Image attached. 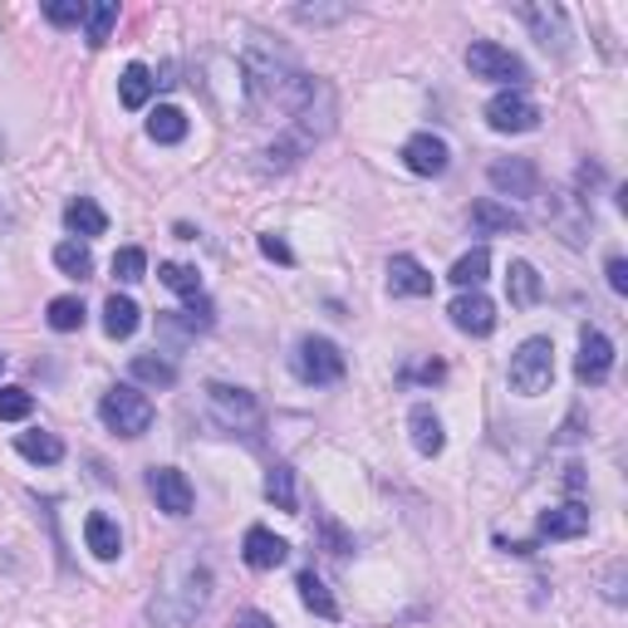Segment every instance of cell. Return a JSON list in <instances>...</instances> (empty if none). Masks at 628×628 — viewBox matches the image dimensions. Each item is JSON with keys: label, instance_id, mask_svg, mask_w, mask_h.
I'll return each instance as SVG.
<instances>
[{"label": "cell", "instance_id": "d6986e66", "mask_svg": "<svg viewBox=\"0 0 628 628\" xmlns=\"http://www.w3.org/2000/svg\"><path fill=\"white\" fill-rule=\"evenodd\" d=\"M471 226L487 231V236H511V231H525V222L511 212V206H501L496 196H481L477 206H471Z\"/></svg>", "mask_w": 628, "mask_h": 628}, {"label": "cell", "instance_id": "7bdbcfd3", "mask_svg": "<svg viewBox=\"0 0 628 628\" xmlns=\"http://www.w3.org/2000/svg\"><path fill=\"white\" fill-rule=\"evenodd\" d=\"M10 222V212H6V206H0V226H6Z\"/></svg>", "mask_w": 628, "mask_h": 628}, {"label": "cell", "instance_id": "9c48e42d", "mask_svg": "<svg viewBox=\"0 0 628 628\" xmlns=\"http://www.w3.org/2000/svg\"><path fill=\"white\" fill-rule=\"evenodd\" d=\"M487 124L496 128V134H531V128L540 124V108L521 89H505L487 104Z\"/></svg>", "mask_w": 628, "mask_h": 628}, {"label": "cell", "instance_id": "d590c367", "mask_svg": "<svg viewBox=\"0 0 628 628\" xmlns=\"http://www.w3.org/2000/svg\"><path fill=\"white\" fill-rule=\"evenodd\" d=\"M45 20H50V25H60V30H74V25L89 20V6H84V0H50Z\"/></svg>", "mask_w": 628, "mask_h": 628}, {"label": "cell", "instance_id": "4316f807", "mask_svg": "<svg viewBox=\"0 0 628 628\" xmlns=\"http://www.w3.org/2000/svg\"><path fill=\"white\" fill-rule=\"evenodd\" d=\"M487 270H491V251H487V246H471L467 256H461L457 266L447 270V280L457 285V290H481V280H487Z\"/></svg>", "mask_w": 628, "mask_h": 628}, {"label": "cell", "instance_id": "f35d334b", "mask_svg": "<svg viewBox=\"0 0 628 628\" xmlns=\"http://www.w3.org/2000/svg\"><path fill=\"white\" fill-rule=\"evenodd\" d=\"M260 256L275 260V266H295V251H290V241H285V236H275V231H266V236H260Z\"/></svg>", "mask_w": 628, "mask_h": 628}, {"label": "cell", "instance_id": "7402d4cb", "mask_svg": "<svg viewBox=\"0 0 628 628\" xmlns=\"http://www.w3.org/2000/svg\"><path fill=\"white\" fill-rule=\"evenodd\" d=\"M84 540H89V550L98 560H118L124 555V535H118V521L104 511H94L89 521H84Z\"/></svg>", "mask_w": 628, "mask_h": 628}, {"label": "cell", "instance_id": "7a4b0ae2", "mask_svg": "<svg viewBox=\"0 0 628 628\" xmlns=\"http://www.w3.org/2000/svg\"><path fill=\"white\" fill-rule=\"evenodd\" d=\"M178 575H182V584L152 594V604H148L152 628H192V619L206 609V599H212V575H206L202 565H182Z\"/></svg>", "mask_w": 628, "mask_h": 628}, {"label": "cell", "instance_id": "ab89813d", "mask_svg": "<svg viewBox=\"0 0 628 628\" xmlns=\"http://www.w3.org/2000/svg\"><path fill=\"white\" fill-rule=\"evenodd\" d=\"M319 531H324V545H329V555H349V550H354V540H349L344 531H339L334 521H319Z\"/></svg>", "mask_w": 628, "mask_h": 628}, {"label": "cell", "instance_id": "484cf974", "mask_svg": "<svg viewBox=\"0 0 628 628\" xmlns=\"http://www.w3.org/2000/svg\"><path fill=\"white\" fill-rule=\"evenodd\" d=\"M266 501L275 505V511H285V515H300V496H295V471L285 467V461H275V467L266 471Z\"/></svg>", "mask_w": 628, "mask_h": 628}, {"label": "cell", "instance_id": "8992f818", "mask_svg": "<svg viewBox=\"0 0 628 628\" xmlns=\"http://www.w3.org/2000/svg\"><path fill=\"white\" fill-rule=\"evenodd\" d=\"M206 407H212V423L222 433H256L260 427V403L256 393L231 388V383H212L206 388Z\"/></svg>", "mask_w": 628, "mask_h": 628}, {"label": "cell", "instance_id": "f1b7e54d", "mask_svg": "<svg viewBox=\"0 0 628 628\" xmlns=\"http://www.w3.org/2000/svg\"><path fill=\"white\" fill-rule=\"evenodd\" d=\"M148 138H152V142H162V148L182 142V138H187V114H182V108H172V104L152 108V118H148Z\"/></svg>", "mask_w": 628, "mask_h": 628}, {"label": "cell", "instance_id": "603a6c76", "mask_svg": "<svg viewBox=\"0 0 628 628\" xmlns=\"http://www.w3.org/2000/svg\"><path fill=\"white\" fill-rule=\"evenodd\" d=\"M64 226H70L74 236L89 241V236H104L108 231V216H104V206H98L94 196H79V202L64 206Z\"/></svg>", "mask_w": 628, "mask_h": 628}, {"label": "cell", "instance_id": "9a60e30c", "mask_svg": "<svg viewBox=\"0 0 628 628\" xmlns=\"http://www.w3.org/2000/svg\"><path fill=\"white\" fill-rule=\"evenodd\" d=\"M589 531V511L584 505H550V511H540V521H535V535L540 540H575Z\"/></svg>", "mask_w": 628, "mask_h": 628}, {"label": "cell", "instance_id": "8d00e7d4", "mask_svg": "<svg viewBox=\"0 0 628 628\" xmlns=\"http://www.w3.org/2000/svg\"><path fill=\"white\" fill-rule=\"evenodd\" d=\"M35 413V398L25 388H0V423H25Z\"/></svg>", "mask_w": 628, "mask_h": 628}, {"label": "cell", "instance_id": "30bf717a", "mask_svg": "<svg viewBox=\"0 0 628 628\" xmlns=\"http://www.w3.org/2000/svg\"><path fill=\"white\" fill-rule=\"evenodd\" d=\"M447 162H451V152L437 134H413L403 142V168L413 172V178H443Z\"/></svg>", "mask_w": 628, "mask_h": 628}, {"label": "cell", "instance_id": "44dd1931", "mask_svg": "<svg viewBox=\"0 0 628 628\" xmlns=\"http://www.w3.org/2000/svg\"><path fill=\"white\" fill-rule=\"evenodd\" d=\"M138 324H142L138 305L128 300V295H108V300H104V334L108 339H134Z\"/></svg>", "mask_w": 628, "mask_h": 628}, {"label": "cell", "instance_id": "f6af8a7d", "mask_svg": "<svg viewBox=\"0 0 628 628\" xmlns=\"http://www.w3.org/2000/svg\"><path fill=\"white\" fill-rule=\"evenodd\" d=\"M0 369H6V354H0Z\"/></svg>", "mask_w": 628, "mask_h": 628}, {"label": "cell", "instance_id": "e575fe53", "mask_svg": "<svg viewBox=\"0 0 628 628\" xmlns=\"http://www.w3.org/2000/svg\"><path fill=\"white\" fill-rule=\"evenodd\" d=\"M142 275H148V251L142 246H124L114 256V280H124V285H138Z\"/></svg>", "mask_w": 628, "mask_h": 628}, {"label": "cell", "instance_id": "836d02e7", "mask_svg": "<svg viewBox=\"0 0 628 628\" xmlns=\"http://www.w3.org/2000/svg\"><path fill=\"white\" fill-rule=\"evenodd\" d=\"M158 280L168 285V290L187 295V300H192V295H202V275H196L192 266H178V260H162V266H158Z\"/></svg>", "mask_w": 628, "mask_h": 628}, {"label": "cell", "instance_id": "1f68e13d", "mask_svg": "<svg viewBox=\"0 0 628 628\" xmlns=\"http://www.w3.org/2000/svg\"><path fill=\"white\" fill-rule=\"evenodd\" d=\"M134 379L148 383V388H172V383H178V369H172L162 354H138L134 359Z\"/></svg>", "mask_w": 628, "mask_h": 628}, {"label": "cell", "instance_id": "4fadbf2b", "mask_svg": "<svg viewBox=\"0 0 628 628\" xmlns=\"http://www.w3.org/2000/svg\"><path fill=\"white\" fill-rule=\"evenodd\" d=\"M487 178H491V187H496L501 196H535V192H540V172H535L525 158H501V162H491Z\"/></svg>", "mask_w": 628, "mask_h": 628}, {"label": "cell", "instance_id": "cb8c5ba5", "mask_svg": "<svg viewBox=\"0 0 628 628\" xmlns=\"http://www.w3.org/2000/svg\"><path fill=\"white\" fill-rule=\"evenodd\" d=\"M152 89H158V74H152L148 64H128V70L118 74V98H124V108H148Z\"/></svg>", "mask_w": 628, "mask_h": 628}, {"label": "cell", "instance_id": "b9f144b4", "mask_svg": "<svg viewBox=\"0 0 628 628\" xmlns=\"http://www.w3.org/2000/svg\"><path fill=\"white\" fill-rule=\"evenodd\" d=\"M604 275H609V290H614V295H628V260H624V256H609Z\"/></svg>", "mask_w": 628, "mask_h": 628}, {"label": "cell", "instance_id": "3957f363", "mask_svg": "<svg viewBox=\"0 0 628 628\" xmlns=\"http://www.w3.org/2000/svg\"><path fill=\"white\" fill-rule=\"evenodd\" d=\"M550 383H555V344L545 334H531L511 354V388L521 398H540V393H550Z\"/></svg>", "mask_w": 628, "mask_h": 628}, {"label": "cell", "instance_id": "f546056e", "mask_svg": "<svg viewBox=\"0 0 628 628\" xmlns=\"http://www.w3.org/2000/svg\"><path fill=\"white\" fill-rule=\"evenodd\" d=\"M54 266L70 275V280H89L94 275V251L84 246V241H60V246H54Z\"/></svg>", "mask_w": 628, "mask_h": 628}, {"label": "cell", "instance_id": "5b68a950", "mask_svg": "<svg viewBox=\"0 0 628 628\" xmlns=\"http://www.w3.org/2000/svg\"><path fill=\"white\" fill-rule=\"evenodd\" d=\"M295 379L310 383V388H324V383L344 379V354H339L334 339L305 334L300 344H295Z\"/></svg>", "mask_w": 628, "mask_h": 628}, {"label": "cell", "instance_id": "74e56055", "mask_svg": "<svg viewBox=\"0 0 628 628\" xmlns=\"http://www.w3.org/2000/svg\"><path fill=\"white\" fill-rule=\"evenodd\" d=\"M349 6H300L295 10V20L300 25H334V20H344Z\"/></svg>", "mask_w": 628, "mask_h": 628}, {"label": "cell", "instance_id": "ba28073f", "mask_svg": "<svg viewBox=\"0 0 628 628\" xmlns=\"http://www.w3.org/2000/svg\"><path fill=\"white\" fill-rule=\"evenodd\" d=\"M614 373V344L604 329H579V359H575V379L589 383V388H599L604 379Z\"/></svg>", "mask_w": 628, "mask_h": 628}, {"label": "cell", "instance_id": "6da1fadb", "mask_svg": "<svg viewBox=\"0 0 628 628\" xmlns=\"http://www.w3.org/2000/svg\"><path fill=\"white\" fill-rule=\"evenodd\" d=\"M241 70H246L251 104L275 108V114H300V104L315 89V74H305L290 54L270 50V45H251L246 54H241Z\"/></svg>", "mask_w": 628, "mask_h": 628}, {"label": "cell", "instance_id": "60d3db41", "mask_svg": "<svg viewBox=\"0 0 628 628\" xmlns=\"http://www.w3.org/2000/svg\"><path fill=\"white\" fill-rule=\"evenodd\" d=\"M226 628H275V619L270 614H260V609H236Z\"/></svg>", "mask_w": 628, "mask_h": 628}, {"label": "cell", "instance_id": "5bb4252c", "mask_svg": "<svg viewBox=\"0 0 628 628\" xmlns=\"http://www.w3.org/2000/svg\"><path fill=\"white\" fill-rule=\"evenodd\" d=\"M241 555H246L251 570H280L290 560V545L275 531H266V525H251L246 540H241Z\"/></svg>", "mask_w": 628, "mask_h": 628}, {"label": "cell", "instance_id": "e0dca14e", "mask_svg": "<svg viewBox=\"0 0 628 628\" xmlns=\"http://www.w3.org/2000/svg\"><path fill=\"white\" fill-rule=\"evenodd\" d=\"M388 290L407 295V300H427V295H433V275L417 266L413 256H393L388 260Z\"/></svg>", "mask_w": 628, "mask_h": 628}, {"label": "cell", "instance_id": "d4e9b609", "mask_svg": "<svg viewBox=\"0 0 628 628\" xmlns=\"http://www.w3.org/2000/svg\"><path fill=\"white\" fill-rule=\"evenodd\" d=\"M295 589H300V604L319 619H339V604L334 594H329V584L315 575V570H300V579H295Z\"/></svg>", "mask_w": 628, "mask_h": 628}, {"label": "cell", "instance_id": "d6a6232c", "mask_svg": "<svg viewBox=\"0 0 628 628\" xmlns=\"http://www.w3.org/2000/svg\"><path fill=\"white\" fill-rule=\"evenodd\" d=\"M84 25H89V50H104L118 25V6L114 0H98V6H89V20H84Z\"/></svg>", "mask_w": 628, "mask_h": 628}, {"label": "cell", "instance_id": "2e32d148", "mask_svg": "<svg viewBox=\"0 0 628 628\" xmlns=\"http://www.w3.org/2000/svg\"><path fill=\"white\" fill-rule=\"evenodd\" d=\"M515 15L525 20V25L535 30V40L540 45H555V50H565V40H570V30H565V10L560 6H515Z\"/></svg>", "mask_w": 628, "mask_h": 628}, {"label": "cell", "instance_id": "4dcf8cb0", "mask_svg": "<svg viewBox=\"0 0 628 628\" xmlns=\"http://www.w3.org/2000/svg\"><path fill=\"white\" fill-rule=\"evenodd\" d=\"M45 319L54 334H74V329H84V300L79 295H60V300H50Z\"/></svg>", "mask_w": 628, "mask_h": 628}, {"label": "cell", "instance_id": "ac0fdd59", "mask_svg": "<svg viewBox=\"0 0 628 628\" xmlns=\"http://www.w3.org/2000/svg\"><path fill=\"white\" fill-rule=\"evenodd\" d=\"M407 433H413V447L423 451V457H437V451L447 447V433H443V417L433 413L427 403H417L413 413H407Z\"/></svg>", "mask_w": 628, "mask_h": 628}, {"label": "cell", "instance_id": "277c9868", "mask_svg": "<svg viewBox=\"0 0 628 628\" xmlns=\"http://www.w3.org/2000/svg\"><path fill=\"white\" fill-rule=\"evenodd\" d=\"M98 417H104L108 433L118 437H142L152 427V403L148 393H138L134 383H118V388L104 393V403H98Z\"/></svg>", "mask_w": 628, "mask_h": 628}, {"label": "cell", "instance_id": "83f0119b", "mask_svg": "<svg viewBox=\"0 0 628 628\" xmlns=\"http://www.w3.org/2000/svg\"><path fill=\"white\" fill-rule=\"evenodd\" d=\"M15 451L25 461H40V467H54V461H64V443L54 433H20L15 437Z\"/></svg>", "mask_w": 628, "mask_h": 628}, {"label": "cell", "instance_id": "8fae6325", "mask_svg": "<svg viewBox=\"0 0 628 628\" xmlns=\"http://www.w3.org/2000/svg\"><path fill=\"white\" fill-rule=\"evenodd\" d=\"M447 315H451V324H457L461 334H471V339H487L496 329V305L481 290H461L457 300L447 305Z\"/></svg>", "mask_w": 628, "mask_h": 628}, {"label": "cell", "instance_id": "ffe728a7", "mask_svg": "<svg viewBox=\"0 0 628 628\" xmlns=\"http://www.w3.org/2000/svg\"><path fill=\"white\" fill-rule=\"evenodd\" d=\"M540 295H545V285H540V275L531 260H511V275H505V300L515 305V310H531L540 305Z\"/></svg>", "mask_w": 628, "mask_h": 628}, {"label": "cell", "instance_id": "52a82bcc", "mask_svg": "<svg viewBox=\"0 0 628 628\" xmlns=\"http://www.w3.org/2000/svg\"><path fill=\"white\" fill-rule=\"evenodd\" d=\"M467 70L487 84H525L531 79L521 54H511L505 45H496V40H477V45L467 50Z\"/></svg>", "mask_w": 628, "mask_h": 628}, {"label": "cell", "instance_id": "ee69618b", "mask_svg": "<svg viewBox=\"0 0 628 628\" xmlns=\"http://www.w3.org/2000/svg\"><path fill=\"white\" fill-rule=\"evenodd\" d=\"M0 158H6V134H0Z\"/></svg>", "mask_w": 628, "mask_h": 628}, {"label": "cell", "instance_id": "7c38bea8", "mask_svg": "<svg viewBox=\"0 0 628 628\" xmlns=\"http://www.w3.org/2000/svg\"><path fill=\"white\" fill-rule=\"evenodd\" d=\"M148 491H152V501H158V511H168V515L192 511V481H187V471H178V467H152Z\"/></svg>", "mask_w": 628, "mask_h": 628}]
</instances>
